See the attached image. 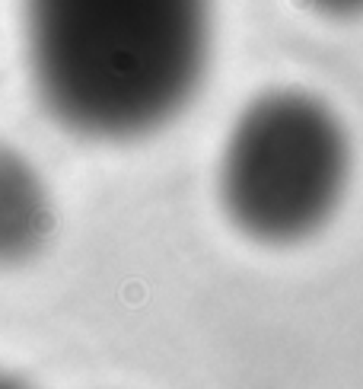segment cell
<instances>
[{"instance_id":"4","label":"cell","mask_w":363,"mask_h":389,"mask_svg":"<svg viewBox=\"0 0 363 389\" xmlns=\"http://www.w3.org/2000/svg\"><path fill=\"white\" fill-rule=\"evenodd\" d=\"M315 13L329 20H357L363 16V0H306Z\"/></svg>"},{"instance_id":"1","label":"cell","mask_w":363,"mask_h":389,"mask_svg":"<svg viewBox=\"0 0 363 389\" xmlns=\"http://www.w3.org/2000/svg\"><path fill=\"white\" fill-rule=\"evenodd\" d=\"M26 48L58 121L131 140L192 103L211 55V0H26Z\"/></svg>"},{"instance_id":"2","label":"cell","mask_w":363,"mask_h":389,"mask_svg":"<svg viewBox=\"0 0 363 389\" xmlns=\"http://www.w3.org/2000/svg\"><path fill=\"white\" fill-rule=\"evenodd\" d=\"M348 176L350 144L335 112L300 90L268 93L226 138L220 204L252 243L296 246L335 217Z\"/></svg>"},{"instance_id":"3","label":"cell","mask_w":363,"mask_h":389,"mask_svg":"<svg viewBox=\"0 0 363 389\" xmlns=\"http://www.w3.org/2000/svg\"><path fill=\"white\" fill-rule=\"evenodd\" d=\"M32 227H41L39 194L29 192L20 166L0 163V252H20L29 243Z\"/></svg>"}]
</instances>
